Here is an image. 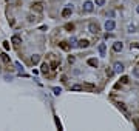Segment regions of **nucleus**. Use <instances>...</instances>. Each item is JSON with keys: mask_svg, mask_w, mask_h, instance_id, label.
Segmentation results:
<instances>
[{"mask_svg": "<svg viewBox=\"0 0 139 131\" xmlns=\"http://www.w3.org/2000/svg\"><path fill=\"white\" fill-rule=\"evenodd\" d=\"M113 68H114L113 71H114V73H118V74H121V73H124V70H125V68H124V65L121 63V62H116Z\"/></svg>", "mask_w": 139, "mask_h": 131, "instance_id": "1", "label": "nucleus"}, {"mask_svg": "<svg viewBox=\"0 0 139 131\" xmlns=\"http://www.w3.org/2000/svg\"><path fill=\"white\" fill-rule=\"evenodd\" d=\"M136 11H138V14H139V6H138V8H136Z\"/></svg>", "mask_w": 139, "mask_h": 131, "instance_id": "31", "label": "nucleus"}, {"mask_svg": "<svg viewBox=\"0 0 139 131\" xmlns=\"http://www.w3.org/2000/svg\"><path fill=\"white\" fill-rule=\"evenodd\" d=\"M19 2L20 0H6V3H9V5H19Z\"/></svg>", "mask_w": 139, "mask_h": 131, "instance_id": "20", "label": "nucleus"}, {"mask_svg": "<svg viewBox=\"0 0 139 131\" xmlns=\"http://www.w3.org/2000/svg\"><path fill=\"white\" fill-rule=\"evenodd\" d=\"M105 51H107L105 43H101V45H99V54H101V56H105Z\"/></svg>", "mask_w": 139, "mask_h": 131, "instance_id": "10", "label": "nucleus"}, {"mask_svg": "<svg viewBox=\"0 0 139 131\" xmlns=\"http://www.w3.org/2000/svg\"><path fill=\"white\" fill-rule=\"evenodd\" d=\"M88 45H90V42L85 40V39H82V40H77V46H79V48H87Z\"/></svg>", "mask_w": 139, "mask_h": 131, "instance_id": "6", "label": "nucleus"}, {"mask_svg": "<svg viewBox=\"0 0 139 131\" xmlns=\"http://www.w3.org/2000/svg\"><path fill=\"white\" fill-rule=\"evenodd\" d=\"M40 71H42L43 74H48L50 73V65L46 63V62H45V63H42V70H40Z\"/></svg>", "mask_w": 139, "mask_h": 131, "instance_id": "9", "label": "nucleus"}, {"mask_svg": "<svg viewBox=\"0 0 139 131\" xmlns=\"http://www.w3.org/2000/svg\"><path fill=\"white\" fill-rule=\"evenodd\" d=\"M71 89L73 91H80V89H84V87L82 85H74V87H71Z\"/></svg>", "mask_w": 139, "mask_h": 131, "instance_id": "17", "label": "nucleus"}, {"mask_svg": "<svg viewBox=\"0 0 139 131\" xmlns=\"http://www.w3.org/2000/svg\"><path fill=\"white\" fill-rule=\"evenodd\" d=\"M114 26H116V23H114L113 20H107V22H105V29H107V31H113Z\"/></svg>", "mask_w": 139, "mask_h": 131, "instance_id": "4", "label": "nucleus"}, {"mask_svg": "<svg viewBox=\"0 0 139 131\" xmlns=\"http://www.w3.org/2000/svg\"><path fill=\"white\" fill-rule=\"evenodd\" d=\"M0 57H2V60L5 62V63H9V62H11V60H9V56H8L6 53H3V54H0Z\"/></svg>", "mask_w": 139, "mask_h": 131, "instance_id": "14", "label": "nucleus"}, {"mask_svg": "<svg viewBox=\"0 0 139 131\" xmlns=\"http://www.w3.org/2000/svg\"><path fill=\"white\" fill-rule=\"evenodd\" d=\"M121 82H122V83H128V77H127V76H122V77H121Z\"/></svg>", "mask_w": 139, "mask_h": 131, "instance_id": "23", "label": "nucleus"}, {"mask_svg": "<svg viewBox=\"0 0 139 131\" xmlns=\"http://www.w3.org/2000/svg\"><path fill=\"white\" fill-rule=\"evenodd\" d=\"M16 66L19 68V71H20V74H23V68H22V65L19 63V62H17V63H16Z\"/></svg>", "mask_w": 139, "mask_h": 131, "instance_id": "26", "label": "nucleus"}, {"mask_svg": "<svg viewBox=\"0 0 139 131\" xmlns=\"http://www.w3.org/2000/svg\"><path fill=\"white\" fill-rule=\"evenodd\" d=\"M135 29H136V26H135V25H130V26H128V32H133Z\"/></svg>", "mask_w": 139, "mask_h": 131, "instance_id": "27", "label": "nucleus"}, {"mask_svg": "<svg viewBox=\"0 0 139 131\" xmlns=\"http://www.w3.org/2000/svg\"><path fill=\"white\" fill-rule=\"evenodd\" d=\"M71 13H73V6H71V5H68V6H65V9L62 11V15L63 17H68V15H71Z\"/></svg>", "mask_w": 139, "mask_h": 131, "instance_id": "3", "label": "nucleus"}, {"mask_svg": "<svg viewBox=\"0 0 139 131\" xmlns=\"http://www.w3.org/2000/svg\"><path fill=\"white\" fill-rule=\"evenodd\" d=\"M93 8H94V6H93V2H85L84 3V11H85V13H91Z\"/></svg>", "mask_w": 139, "mask_h": 131, "instance_id": "5", "label": "nucleus"}, {"mask_svg": "<svg viewBox=\"0 0 139 131\" xmlns=\"http://www.w3.org/2000/svg\"><path fill=\"white\" fill-rule=\"evenodd\" d=\"M65 29L73 31V29H74V25H73V23H67V25H65Z\"/></svg>", "mask_w": 139, "mask_h": 131, "instance_id": "18", "label": "nucleus"}, {"mask_svg": "<svg viewBox=\"0 0 139 131\" xmlns=\"http://www.w3.org/2000/svg\"><path fill=\"white\" fill-rule=\"evenodd\" d=\"M122 48H124V45L121 43V42H116V43L113 45V49L116 51V53H119V51H122Z\"/></svg>", "mask_w": 139, "mask_h": 131, "instance_id": "7", "label": "nucleus"}, {"mask_svg": "<svg viewBox=\"0 0 139 131\" xmlns=\"http://www.w3.org/2000/svg\"><path fill=\"white\" fill-rule=\"evenodd\" d=\"M133 76H136V77H139V66H136L135 70H133Z\"/></svg>", "mask_w": 139, "mask_h": 131, "instance_id": "22", "label": "nucleus"}, {"mask_svg": "<svg viewBox=\"0 0 139 131\" xmlns=\"http://www.w3.org/2000/svg\"><path fill=\"white\" fill-rule=\"evenodd\" d=\"M11 42H13L14 45H20L22 43V39L19 36H13V39H11Z\"/></svg>", "mask_w": 139, "mask_h": 131, "instance_id": "12", "label": "nucleus"}, {"mask_svg": "<svg viewBox=\"0 0 139 131\" xmlns=\"http://www.w3.org/2000/svg\"><path fill=\"white\" fill-rule=\"evenodd\" d=\"M3 48L5 49H9V43L8 42H3Z\"/></svg>", "mask_w": 139, "mask_h": 131, "instance_id": "29", "label": "nucleus"}, {"mask_svg": "<svg viewBox=\"0 0 139 131\" xmlns=\"http://www.w3.org/2000/svg\"><path fill=\"white\" fill-rule=\"evenodd\" d=\"M33 9H36L37 13H42V11H43V5L42 3H34L33 5Z\"/></svg>", "mask_w": 139, "mask_h": 131, "instance_id": "8", "label": "nucleus"}, {"mask_svg": "<svg viewBox=\"0 0 139 131\" xmlns=\"http://www.w3.org/2000/svg\"><path fill=\"white\" fill-rule=\"evenodd\" d=\"M88 29L93 34H97V32H99V25H97V23H90L88 25Z\"/></svg>", "mask_w": 139, "mask_h": 131, "instance_id": "2", "label": "nucleus"}, {"mask_svg": "<svg viewBox=\"0 0 139 131\" xmlns=\"http://www.w3.org/2000/svg\"><path fill=\"white\" fill-rule=\"evenodd\" d=\"M59 45H60V48H62V49H65V51H67V49H70V45H68L67 42H60Z\"/></svg>", "mask_w": 139, "mask_h": 131, "instance_id": "16", "label": "nucleus"}, {"mask_svg": "<svg viewBox=\"0 0 139 131\" xmlns=\"http://www.w3.org/2000/svg\"><path fill=\"white\" fill-rule=\"evenodd\" d=\"M133 48H139V45H138L136 42H135V43H131V49H133Z\"/></svg>", "mask_w": 139, "mask_h": 131, "instance_id": "30", "label": "nucleus"}, {"mask_svg": "<svg viewBox=\"0 0 139 131\" xmlns=\"http://www.w3.org/2000/svg\"><path fill=\"white\" fill-rule=\"evenodd\" d=\"M53 91H54V94H56V96H59V94L62 93V89H60L59 87H54V88H53Z\"/></svg>", "mask_w": 139, "mask_h": 131, "instance_id": "19", "label": "nucleus"}, {"mask_svg": "<svg viewBox=\"0 0 139 131\" xmlns=\"http://www.w3.org/2000/svg\"><path fill=\"white\" fill-rule=\"evenodd\" d=\"M88 65L90 66H97V65H99V62H97L96 59H88Z\"/></svg>", "mask_w": 139, "mask_h": 131, "instance_id": "15", "label": "nucleus"}, {"mask_svg": "<svg viewBox=\"0 0 139 131\" xmlns=\"http://www.w3.org/2000/svg\"><path fill=\"white\" fill-rule=\"evenodd\" d=\"M31 62H33V65H37L39 62H40V56L39 54H34L33 57H31Z\"/></svg>", "mask_w": 139, "mask_h": 131, "instance_id": "11", "label": "nucleus"}, {"mask_svg": "<svg viewBox=\"0 0 139 131\" xmlns=\"http://www.w3.org/2000/svg\"><path fill=\"white\" fill-rule=\"evenodd\" d=\"M68 45H70V48H73V46H77V40H76V37H71V39H70Z\"/></svg>", "mask_w": 139, "mask_h": 131, "instance_id": "13", "label": "nucleus"}, {"mask_svg": "<svg viewBox=\"0 0 139 131\" xmlns=\"http://www.w3.org/2000/svg\"><path fill=\"white\" fill-rule=\"evenodd\" d=\"M74 60H76V59H74L73 56H70V57H68V62H70V63H74Z\"/></svg>", "mask_w": 139, "mask_h": 131, "instance_id": "28", "label": "nucleus"}, {"mask_svg": "<svg viewBox=\"0 0 139 131\" xmlns=\"http://www.w3.org/2000/svg\"><path fill=\"white\" fill-rule=\"evenodd\" d=\"M113 74H114V71H113V70H110V68H107V76H108V77H111Z\"/></svg>", "mask_w": 139, "mask_h": 131, "instance_id": "24", "label": "nucleus"}, {"mask_svg": "<svg viewBox=\"0 0 139 131\" xmlns=\"http://www.w3.org/2000/svg\"><path fill=\"white\" fill-rule=\"evenodd\" d=\"M104 3H105V0H96V5H97V6H102Z\"/></svg>", "mask_w": 139, "mask_h": 131, "instance_id": "25", "label": "nucleus"}, {"mask_svg": "<svg viewBox=\"0 0 139 131\" xmlns=\"http://www.w3.org/2000/svg\"><path fill=\"white\" fill-rule=\"evenodd\" d=\"M28 20H30V22H36V20H37V17H36V15H33V14H30V15H28Z\"/></svg>", "mask_w": 139, "mask_h": 131, "instance_id": "21", "label": "nucleus"}]
</instances>
